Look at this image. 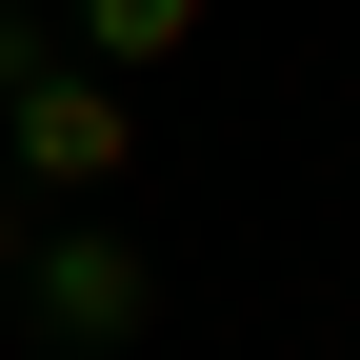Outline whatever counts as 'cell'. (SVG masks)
<instances>
[{"instance_id": "cell-2", "label": "cell", "mask_w": 360, "mask_h": 360, "mask_svg": "<svg viewBox=\"0 0 360 360\" xmlns=\"http://www.w3.org/2000/svg\"><path fill=\"white\" fill-rule=\"evenodd\" d=\"M120 160H141V120H120L101 60H40L20 101H0V180H20V200H101Z\"/></svg>"}, {"instance_id": "cell-1", "label": "cell", "mask_w": 360, "mask_h": 360, "mask_svg": "<svg viewBox=\"0 0 360 360\" xmlns=\"http://www.w3.org/2000/svg\"><path fill=\"white\" fill-rule=\"evenodd\" d=\"M0 300H20V321L60 340V360H120V340L160 321V260L120 240L101 200H40V240H20V281H0Z\"/></svg>"}, {"instance_id": "cell-3", "label": "cell", "mask_w": 360, "mask_h": 360, "mask_svg": "<svg viewBox=\"0 0 360 360\" xmlns=\"http://www.w3.org/2000/svg\"><path fill=\"white\" fill-rule=\"evenodd\" d=\"M60 20H80V60H101V80H141V60H180V40L220 20V0H60Z\"/></svg>"}, {"instance_id": "cell-4", "label": "cell", "mask_w": 360, "mask_h": 360, "mask_svg": "<svg viewBox=\"0 0 360 360\" xmlns=\"http://www.w3.org/2000/svg\"><path fill=\"white\" fill-rule=\"evenodd\" d=\"M20 80H40V20H20V0H0V101H20Z\"/></svg>"}, {"instance_id": "cell-5", "label": "cell", "mask_w": 360, "mask_h": 360, "mask_svg": "<svg viewBox=\"0 0 360 360\" xmlns=\"http://www.w3.org/2000/svg\"><path fill=\"white\" fill-rule=\"evenodd\" d=\"M20 240H40V200H20V180H0V281H20Z\"/></svg>"}]
</instances>
